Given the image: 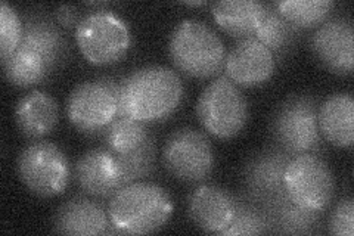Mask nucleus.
Masks as SVG:
<instances>
[{
	"label": "nucleus",
	"mask_w": 354,
	"mask_h": 236,
	"mask_svg": "<svg viewBox=\"0 0 354 236\" xmlns=\"http://www.w3.org/2000/svg\"><path fill=\"white\" fill-rule=\"evenodd\" d=\"M17 170L21 182L32 195L52 198L65 192L71 168L64 151L48 140H32L18 155Z\"/></svg>",
	"instance_id": "0eeeda50"
},
{
	"label": "nucleus",
	"mask_w": 354,
	"mask_h": 236,
	"mask_svg": "<svg viewBox=\"0 0 354 236\" xmlns=\"http://www.w3.org/2000/svg\"><path fill=\"white\" fill-rule=\"evenodd\" d=\"M15 121L19 133L28 140H40L57 127L59 109L55 99L40 91L22 96L15 108Z\"/></svg>",
	"instance_id": "a211bd4d"
},
{
	"label": "nucleus",
	"mask_w": 354,
	"mask_h": 236,
	"mask_svg": "<svg viewBox=\"0 0 354 236\" xmlns=\"http://www.w3.org/2000/svg\"><path fill=\"white\" fill-rule=\"evenodd\" d=\"M55 15H57V21L65 28H77L80 24V21L83 19L80 17L79 9L71 5H62L57 8L55 10Z\"/></svg>",
	"instance_id": "c756f323"
},
{
	"label": "nucleus",
	"mask_w": 354,
	"mask_h": 236,
	"mask_svg": "<svg viewBox=\"0 0 354 236\" xmlns=\"http://www.w3.org/2000/svg\"><path fill=\"white\" fill-rule=\"evenodd\" d=\"M301 36V30L288 21L276 8V3H266L264 14L256 30V37L268 48L276 61H282Z\"/></svg>",
	"instance_id": "4be33fe9"
},
{
	"label": "nucleus",
	"mask_w": 354,
	"mask_h": 236,
	"mask_svg": "<svg viewBox=\"0 0 354 236\" xmlns=\"http://www.w3.org/2000/svg\"><path fill=\"white\" fill-rule=\"evenodd\" d=\"M171 62L183 74L212 78L223 70L226 48L216 31L198 19H183L170 36Z\"/></svg>",
	"instance_id": "7ed1b4c3"
},
{
	"label": "nucleus",
	"mask_w": 354,
	"mask_h": 236,
	"mask_svg": "<svg viewBox=\"0 0 354 236\" xmlns=\"http://www.w3.org/2000/svg\"><path fill=\"white\" fill-rule=\"evenodd\" d=\"M274 69L273 53L256 37L239 40L226 53V77L238 87H256L266 83Z\"/></svg>",
	"instance_id": "4468645a"
},
{
	"label": "nucleus",
	"mask_w": 354,
	"mask_h": 236,
	"mask_svg": "<svg viewBox=\"0 0 354 236\" xmlns=\"http://www.w3.org/2000/svg\"><path fill=\"white\" fill-rule=\"evenodd\" d=\"M322 138L338 148H348L354 140V100L350 93H334L319 107Z\"/></svg>",
	"instance_id": "aec40b11"
},
{
	"label": "nucleus",
	"mask_w": 354,
	"mask_h": 236,
	"mask_svg": "<svg viewBox=\"0 0 354 236\" xmlns=\"http://www.w3.org/2000/svg\"><path fill=\"white\" fill-rule=\"evenodd\" d=\"M183 99V83L177 73L164 65H145L121 80L118 117L143 122L169 118Z\"/></svg>",
	"instance_id": "f257e3e1"
},
{
	"label": "nucleus",
	"mask_w": 354,
	"mask_h": 236,
	"mask_svg": "<svg viewBox=\"0 0 354 236\" xmlns=\"http://www.w3.org/2000/svg\"><path fill=\"white\" fill-rule=\"evenodd\" d=\"M6 80L15 87H30L40 84L50 77V71L36 53L18 48L2 61Z\"/></svg>",
	"instance_id": "b1692460"
},
{
	"label": "nucleus",
	"mask_w": 354,
	"mask_h": 236,
	"mask_svg": "<svg viewBox=\"0 0 354 236\" xmlns=\"http://www.w3.org/2000/svg\"><path fill=\"white\" fill-rule=\"evenodd\" d=\"M149 136L147 122L130 117H117L105 127L99 139L105 149L118 155L135 151Z\"/></svg>",
	"instance_id": "5701e85b"
},
{
	"label": "nucleus",
	"mask_w": 354,
	"mask_h": 236,
	"mask_svg": "<svg viewBox=\"0 0 354 236\" xmlns=\"http://www.w3.org/2000/svg\"><path fill=\"white\" fill-rule=\"evenodd\" d=\"M270 233L268 216L256 202L247 197H235V211L230 223L218 235L238 236V235H264Z\"/></svg>",
	"instance_id": "a878e982"
},
{
	"label": "nucleus",
	"mask_w": 354,
	"mask_h": 236,
	"mask_svg": "<svg viewBox=\"0 0 354 236\" xmlns=\"http://www.w3.org/2000/svg\"><path fill=\"white\" fill-rule=\"evenodd\" d=\"M235 197L216 185L198 186L187 198V216L196 228L208 233H220L232 220Z\"/></svg>",
	"instance_id": "f3484780"
},
{
	"label": "nucleus",
	"mask_w": 354,
	"mask_h": 236,
	"mask_svg": "<svg viewBox=\"0 0 354 236\" xmlns=\"http://www.w3.org/2000/svg\"><path fill=\"white\" fill-rule=\"evenodd\" d=\"M312 51L329 71L350 75L354 66L353 21L344 15L324 21L312 37Z\"/></svg>",
	"instance_id": "f8f14e48"
},
{
	"label": "nucleus",
	"mask_w": 354,
	"mask_h": 236,
	"mask_svg": "<svg viewBox=\"0 0 354 236\" xmlns=\"http://www.w3.org/2000/svg\"><path fill=\"white\" fill-rule=\"evenodd\" d=\"M285 189L297 204L325 211L335 194V177L319 155H295L286 167Z\"/></svg>",
	"instance_id": "9d476101"
},
{
	"label": "nucleus",
	"mask_w": 354,
	"mask_h": 236,
	"mask_svg": "<svg viewBox=\"0 0 354 236\" xmlns=\"http://www.w3.org/2000/svg\"><path fill=\"white\" fill-rule=\"evenodd\" d=\"M173 215V201L162 186L135 182L109 198L108 216L115 233L147 235L161 229Z\"/></svg>",
	"instance_id": "f03ea898"
},
{
	"label": "nucleus",
	"mask_w": 354,
	"mask_h": 236,
	"mask_svg": "<svg viewBox=\"0 0 354 236\" xmlns=\"http://www.w3.org/2000/svg\"><path fill=\"white\" fill-rule=\"evenodd\" d=\"M73 177L83 194L96 199L111 198L121 188L115 156L104 146L84 152L74 164Z\"/></svg>",
	"instance_id": "2eb2a0df"
},
{
	"label": "nucleus",
	"mask_w": 354,
	"mask_h": 236,
	"mask_svg": "<svg viewBox=\"0 0 354 236\" xmlns=\"http://www.w3.org/2000/svg\"><path fill=\"white\" fill-rule=\"evenodd\" d=\"M19 48L36 53L53 74L68 60V43L59 27L41 10H28L22 17Z\"/></svg>",
	"instance_id": "ddd939ff"
},
{
	"label": "nucleus",
	"mask_w": 354,
	"mask_h": 236,
	"mask_svg": "<svg viewBox=\"0 0 354 236\" xmlns=\"http://www.w3.org/2000/svg\"><path fill=\"white\" fill-rule=\"evenodd\" d=\"M187 5H189V6H201V5H205V2H187Z\"/></svg>",
	"instance_id": "7c9ffc66"
},
{
	"label": "nucleus",
	"mask_w": 354,
	"mask_h": 236,
	"mask_svg": "<svg viewBox=\"0 0 354 236\" xmlns=\"http://www.w3.org/2000/svg\"><path fill=\"white\" fill-rule=\"evenodd\" d=\"M329 233L335 236H353L354 233V201L346 197L334 207L328 223Z\"/></svg>",
	"instance_id": "c85d7f7f"
},
{
	"label": "nucleus",
	"mask_w": 354,
	"mask_h": 236,
	"mask_svg": "<svg viewBox=\"0 0 354 236\" xmlns=\"http://www.w3.org/2000/svg\"><path fill=\"white\" fill-rule=\"evenodd\" d=\"M270 224V233L308 235L316 233L322 224L324 211L312 210L294 202L288 194L263 207Z\"/></svg>",
	"instance_id": "6ab92c4d"
},
{
	"label": "nucleus",
	"mask_w": 354,
	"mask_h": 236,
	"mask_svg": "<svg viewBox=\"0 0 354 236\" xmlns=\"http://www.w3.org/2000/svg\"><path fill=\"white\" fill-rule=\"evenodd\" d=\"M115 163L118 167L121 188L142 181L152 174L155 170V160H157V143L151 136L143 142L139 148L127 154H118Z\"/></svg>",
	"instance_id": "393cba45"
},
{
	"label": "nucleus",
	"mask_w": 354,
	"mask_h": 236,
	"mask_svg": "<svg viewBox=\"0 0 354 236\" xmlns=\"http://www.w3.org/2000/svg\"><path fill=\"white\" fill-rule=\"evenodd\" d=\"M162 164L174 179L185 183H199L214 170L213 145L203 131L180 127L169 134L161 154Z\"/></svg>",
	"instance_id": "6e6552de"
},
{
	"label": "nucleus",
	"mask_w": 354,
	"mask_h": 236,
	"mask_svg": "<svg viewBox=\"0 0 354 236\" xmlns=\"http://www.w3.org/2000/svg\"><path fill=\"white\" fill-rule=\"evenodd\" d=\"M273 145L291 154H312L324 145L319 129V104L310 93H295L274 109L270 118Z\"/></svg>",
	"instance_id": "20e7f679"
},
{
	"label": "nucleus",
	"mask_w": 354,
	"mask_h": 236,
	"mask_svg": "<svg viewBox=\"0 0 354 236\" xmlns=\"http://www.w3.org/2000/svg\"><path fill=\"white\" fill-rule=\"evenodd\" d=\"M123 78L101 77L77 84L66 99V116L87 138H101L111 121L118 117L120 86Z\"/></svg>",
	"instance_id": "39448f33"
},
{
	"label": "nucleus",
	"mask_w": 354,
	"mask_h": 236,
	"mask_svg": "<svg viewBox=\"0 0 354 236\" xmlns=\"http://www.w3.org/2000/svg\"><path fill=\"white\" fill-rule=\"evenodd\" d=\"M266 3L257 0H220L212 6L218 27L235 39L254 37Z\"/></svg>",
	"instance_id": "412c9836"
},
{
	"label": "nucleus",
	"mask_w": 354,
	"mask_h": 236,
	"mask_svg": "<svg viewBox=\"0 0 354 236\" xmlns=\"http://www.w3.org/2000/svg\"><path fill=\"white\" fill-rule=\"evenodd\" d=\"M22 19L6 2L0 3V60H6L21 44Z\"/></svg>",
	"instance_id": "cd10ccee"
},
{
	"label": "nucleus",
	"mask_w": 354,
	"mask_h": 236,
	"mask_svg": "<svg viewBox=\"0 0 354 236\" xmlns=\"http://www.w3.org/2000/svg\"><path fill=\"white\" fill-rule=\"evenodd\" d=\"M274 3L279 12L300 30L322 24L334 9V2L329 0H282Z\"/></svg>",
	"instance_id": "bb28decb"
},
{
	"label": "nucleus",
	"mask_w": 354,
	"mask_h": 236,
	"mask_svg": "<svg viewBox=\"0 0 354 236\" xmlns=\"http://www.w3.org/2000/svg\"><path fill=\"white\" fill-rule=\"evenodd\" d=\"M196 117L213 136L232 139L245 127L250 108L241 89L226 75H220L199 95Z\"/></svg>",
	"instance_id": "423d86ee"
},
{
	"label": "nucleus",
	"mask_w": 354,
	"mask_h": 236,
	"mask_svg": "<svg viewBox=\"0 0 354 236\" xmlns=\"http://www.w3.org/2000/svg\"><path fill=\"white\" fill-rule=\"evenodd\" d=\"M53 232L59 235H106L115 233L108 211L86 197H74L57 210L53 216Z\"/></svg>",
	"instance_id": "dca6fc26"
},
{
	"label": "nucleus",
	"mask_w": 354,
	"mask_h": 236,
	"mask_svg": "<svg viewBox=\"0 0 354 236\" xmlns=\"http://www.w3.org/2000/svg\"><path fill=\"white\" fill-rule=\"evenodd\" d=\"M294 156L276 145L266 146L261 151L248 156L242 167L243 197L260 207L286 194L285 172Z\"/></svg>",
	"instance_id": "9b49d317"
},
{
	"label": "nucleus",
	"mask_w": 354,
	"mask_h": 236,
	"mask_svg": "<svg viewBox=\"0 0 354 236\" xmlns=\"http://www.w3.org/2000/svg\"><path fill=\"white\" fill-rule=\"evenodd\" d=\"M75 40L84 58L93 65H109L120 61L131 44L126 22L108 10L87 14L75 28Z\"/></svg>",
	"instance_id": "1a4fd4ad"
}]
</instances>
